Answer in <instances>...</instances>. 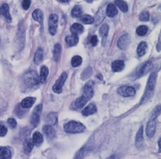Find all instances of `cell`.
I'll return each mask as SVG.
<instances>
[{
  "label": "cell",
  "instance_id": "1",
  "mask_svg": "<svg viewBox=\"0 0 161 159\" xmlns=\"http://www.w3.org/2000/svg\"><path fill=\"white\" fill-rule=\"evenodd\" d=\"M94 82L91 80L88 81L84 85L82 95L77 98L75 101V106L79 108H82L87 102L92 97L94 94Z\"/></svg>",
  "mask_w": 161,
  "mask_h": 159
},
{
  "label": "cell",
  "instance_id": "2",
  "mask_svg": "<svg viewBox=\"0 0 161 159\" xmlns=\"http://www.w3.org/2000/svg\"><path fill=\"white\" fill-rule=\"evenodd\" d=\"M23 81L27 87L31 88L40 83L39 76L35 71L30 70L23 75Z\"/></svg>",
  "mask_w": 161,
  "mask_h": 159
},
{
  "label": "cell",
  "instance_id": "3",
  "mask_svg": "<svg viewBox=\"0 0 161 159\" xmlns=\"http://www.w3.org/2000/svg\"><path fill=\"white\" fill-rule=\"evenodd\" d=\"M64 130L69 133H77L84 131L86 126L80 122L75 121H70L65 124Z\"/></svg>",
  "mask_w": 161,
  "mask_h": 159
},
{
  "label": "cell",
  "instance_id": "4",
  "mask_svg": "<svg viewBox=\"0 0 161 159\" xmlns=\"http://www.w3.org/2000/svg\"><path fill=\"white\" fill-rule=\"evenodd\" d=\"M156 78H157V74L155 73H152L150 75L147 83L146 88H145V93L142 99V101L148 100L150 98V96L152 95V93L155 88V86L156 83Z\"/></svg>",
  "mask_w": 161,
  "mask_h": 159
},
{
  "label": "cell",
  "instance_id": "5",
  "mask_svg": "<svg viewBox=\"0 0 161 159\" xmlns=\"http://www.w3.org/2000/svg\"><path fill=\"white\" fill-rule=\"evenodd\" d=\"M42 110V105H38L33 110L30 118V123L33 126H36L40 122V114Z\"/></svg>",
  "mask_w": 161,
  "mask_h": 159
},
{
  "label": "cell",
  "instance_id": "6",
  "mask_svg": "<svg viewBox=\"0 0 161 159\" xmlns=\"http://www.w3.org/2000/svg\"><path fill=\"white\" fill-rule=\"evenodd\" d=\"M67 78V74L65 72H64L61 74V75L59 76V78L56 81V82L55 83V84L52 87L53 91L55 93H60L62 92V87L64 86L65 81H66Z\"/></svg>",
  "mask_w": 161,
  "mask_h": 159
},
{
  "label": "cell",
  "instance_id": "7",
  "mask_svg": "<svg viewBox=\"0 0 161 159\" xmlns=\"http://www.w3.org/2000/svg\"><path fill=\"white\" fill-rule=\"evenodd\" d=\"M58 26V16L55 14H52L48 19V31L50 34L55 35Z\"/></svg>",
  "mask_w": 161,
  "mask_h": 159
},
{
  "label": "cell",
  "instance_id": "8",
  "mask_svg": "<svg viewBox=\"0 0 161 159\" xmlns=\"http://www.w3.org/2000/svg\"><path fill=\"white\" fill-rule=\"evenodd\" d=\"M118 93L124 97H129L134 96L136 93V90L132 86H122L118 88Z\"/></svg>",
  "mask_w": 161,
  "mask_h": 159
},
{
  "label": "cell",
  "instance_id": "9",
  "mask_svg": "<svg viewBox=\"0 0 161 159\" xmlns=\"http://www.w3.org/2000/svg\"><path fill=\"white\" fill-rule=\"evenodd\" d=\"M0 17L8 23H10L12 20L9 13V6L8 4H3L0 7Z\"/></svg>",
  "mask_w": 161,
  "mask_h": 159
},
{
  "label": "cell",
  "instance_id": "10",
  "mask_svg": "<svg viewBox=\"0 0 161 159\" xmlns=\"http://www.w3.org/2000/svg\"><path fill=\"white\" fill-rule=\"evenodd\" d=\"M130 43V39L128 34H124L121 36L117 42L118 48L121 50H126Z\"/></svg>",
  "mask_w": 161,
  "mask_h": 159
},
{
  "label": "cell",
  "instance_id": "11",
  "mask_svg": "<svg viewBox=\"0 0 161 159\" xmlns=\"http://www.w3.org/2000/svg\"><path fill=\"white\" fill-rule=\"evenodd\" d=\"M156 118H151L148 121L146 127V134L149 138H152L154 136L156 129Z\"/></svg>",
  "mask_w": 161,
  "mask_h": 159
},
{
  "label": "cell",
  "instance_id": "12",
  "mask_svg": "<svg viewBox=\"0 0 161 159\" xmlns=\"http://www.w3.org/2000/svg\"><path fill=\"white\" fill-rule=\"evenodd\" d=\"M32 16L33 19L38 22L41 26V29L43 30V14L42 10L40 9H36L33 11L32 13Z\"/></svg>",
  "mask_w": 161,
  "mask_h": 159
},
{
  "label": "cell",
  "instance_id": "13",
  "mask_svg": "<svg viewBox=\"0 0 161 159\" xmlns=\"http://www.w3.org/2000/svg\"><path fill=\"white\" fill-rule=\"evenodd\" d=\"M43 131L46 135L47 137L50 140L53 139L55 136V131L52 126H50L49 125H44L43 126Z\"/></svg>",
  "mask_w": 161,
  "mask_h": 159
},
{
  "label": "cell",
  "instance_id": "14",
  "mask_svg": "<svg viewBox=\"0 0 161 159\" xmlns=\"http://www.w3.org/2000/svg\"><path fill=\"white\" fill-rule=\"evenodd\" d=\"M97 111V108L94 104H89L86 106L82 111V115L84 116H89L95 113Z\"/></svg>",
  "mask_w": 161,
  "mask_h": 159
},
{
  "label": "cell",
  "instance_id": "15",
  "mask_svg": "<svg viewBox=\"0 0 161 159\" xmlns=\"http://www.w3.org/2000/svg\"><path fill=\"white\" fill-rule=\"evenodd\" d=\"M143 126H141L138 130V131L136 133V136H135V145L137 148L140 147L143 144Z\"/></svg>",
  "mask_w": 161,
  "mask_h": 159
},
{
  "label": "cell",
  "instance_id": "16",
  "mask_svg": "<svg viewBox=\"0 0 161 159\" xmlns=\"http://www.w3.org/2000/svg\"><path fill=\"white\" fill-rule=\"evenodd\" d=\"M112 69L114 72H119L125 68V63L123 60H116L112 63Z\"/></svg>",
  "mask_w": 161,
  "mask_h": 159
},
{
  "label": "cell",
  "instance_id": "17",
  "mask_svg": "<svg viewBox=\"0 0 161 159\" xmlns=\"http://www.w3.org/2000/svg\"><path fill=\"white\" fill-rule=\"evenodd\" d=\"M58 121L57 113L55 112H51L48 113L47 116V123L50 126L55 125Z\"/></svg>",
  "mask_w": 161,
  "mask_h": 159
},
{
  "label": "cell",
  "instance_id": "18",
  "mask_svg": "<svg viewBox=\"0 0 161 159\" xmlns=\"http://www.w3.org/2000/svg\"><path fill=\"white\" fill-rule=\"evenodd\" d=\"M106 11L107 16L110 18H113L118 13V9L116 6L112 3H109L108 4Z\"/></svg>",
  "mask_w": 161,
  "mask_h": 159
},
{
  "label": "cell",
  "instance_id": "19",
  "mask_svg": "<svg viewBox=\"0 0 161 159\" xmlns=\"http://www.w3.org/2000/svg\"><path fill=\"white\" fill-rule=\"evenodd\" d=\"M43 59V51L42 48H38L34 55V63L36 64H40Z\"/></svg>",
  "mask_w": 161,
  "mask_h": 159
},
{
  "label": "cell",
  "instance_id": "20",
  "mask_svg": "<svg viewBox=\"0 0 161 159\" xmlns=\"http://www.w3.org/2000/svg\"><path fill=\"white\" fill-rule=\"evenodd\" d=\"M35 98L34 97H26L24 98L21 103V106L23 108H29L32 106L35 101Z\"/></svg>",
  "mask_w": 161,
  "mask_h": 159
},
{
  "label": "cell",
  "instance_id": "21",
  "mask_svg": "<svg viewBox=\"0 0 161 159\" xmlns=\"http://www.w3.org/2000/svg\"><path fill=\"white\" fill-rule=\"evenodd\" d=\"M62 51V47L61 45L58 43H57L54 45L53 49V57L55 61H58L60 58Z\"/></svg>",
  "mask_w": 161,
  "mask_h": 159
},
{
  "label": "cell",
  "instance_id": "22",
  "mask_svg": "<svg viewBox=\"0 0 161 159\" xmlns=\"http://www.w3.org/2000/svg\"><path fill=\"white\" fill-rule=\"evenodd\" d=\"M65 41L70 46H75L79 41V36L77 34H72L65 38Z\"/></svg>",
  "mask_w": 161,
  "mask_h": 159
},
{
  "label": "cell",
  "instance_id": "23",
  "mask_svg": "<svg viewBox=\"0 0 161 159\" xmlns=\"http://www.w3.org/2000/svg\"><path fill=\"white\" fill-rule=\"evenodd\" d=\"M152 61H147L140 69L139 72H138V76L140 77V76H142L146 74L147 73H148V71L150 70V69L152 68Z\"/></svg>",
  "mask_w": 161,
  "mask_h": 159
},
{
  "label": "cell",
  "instance_id": "24",
  "mask_svg": "<svg viewBox=\"0 0 161 159\" xmlns=\"http://www.w3.org/2000/svg\"><path fill=\"white\" fill-rule=\"evenodd\" d=\"M11 151L7 147H0V159H11Z\"/></svg>",
  "mask_w": 161,
  "mask_h": 159
},
{
  "label": "cell",
  "instance_id": "25",
  "mask_svg": "<svg viewBox=\"0 0 161 159\" xmlns=\"http://www.w3.org/2000/svg\"><path fill=\"white\" fill-rule=\"evenodd\" d=\"M34 146V143L33 142L32 139L31 138H26L25 141H24V144H23V149H24V151L26 153H29L31 152V151L32 150Z\"/></svg>",
  "mask_w": 161,
  "mask_h": 159
},
{
  "label": "cell",
  "instance_id": "26",
  "mask_svg": "<svg viewBox=\"0 0 161 159\" xmlns=\"http://www.w3.org/2000/svg\"><path fill=\"white\" fill-rule=\"evenodd\" d=\"M108 31H109V26H108V24H103L101 26L99 33L103 39V44H104V41H106V37L108 34Z\"/></svg>",
  "mask_w": 161,
  "mask_h": 159
},
{
  "label": "cell",
  "instance_id": "27",
  "mask_svg": "<svg viewBox=\"0 0 161 159\" xmlns=\"http://www.w3.org/2000/svg\"><path fill=\"white\" fill-rule=\"evenodd\" d=\"M32 140H33L34 145L38 146L42 143V142L43 141V138L42 135L40 133H39L38 131H36L33 135Z\"/></svg>",
  "mask_w": 161,
  "mask_h": 159
},
{
  "label": "cell",
  "instance_id": "28",
  "mask_svg": "<svg viewBox=\"0 0 161 159\" xmlns=\"http://www.w3.org/2000/svg\"><path fill=\"white\" fill-rule=\"evenodd\" d=\"M70 31L72 34L78 35L84 31V27L79 23H74L70 27Z\"/></svg>",
  "mask_w": 161,
  "mask_h": 159
},
{
  "label": "cell",
  "instance_id": "29",
  "mask_svg": "<svg viewBox=\"0 0 161 159\" xmlns=\"http://www.w3.org/2000/svg\"><path fill=\"white\" fill-rule=\"evenodd\" d=\"M48 74V68L45 66H42L40 69V76H39L40 82L42 83H44L47 78Z\"/></svg>",
  "mask_w": 161,
  "mask_h": 159
},
{
  "label": "cell",
  "instance_id": "30",
  "mask_svg": "<svg viewBox=\"0 0 161 159\" xmlns=\"http://www.w3.org/2000/svg\"><path fill=\"white\" fill-rule=\"evenodd\" d=\"M147 44L145 41H142L139 43L137 48V54L139 56H143L147 51Z\"/></svg>",
  "mask_w": 161,
  "mask_h": 159
},
{
  "label": "cell",
  "instance_id": "31",
  "mask_svg": "<svg viewBox=\"0 0 161 159\" xmlns=\"http://www.w3.org/2000/svg\"><path fill=\"white\" fill-rule=\"evenodd\" d=\"M104 17H105V13L104 12L103 9L101 8L97 11V14H96V18H95L94 21L96 22V25L99 24L104 19Z\"/></svg>",
  "mask_w": 161,
  "mask_h": 159
},
{
  "label": "cell",
  "instance_id": "32",
  "mask_svg": "<svg viewBox=\"0 0 161 159\" xmlns=\"http://www.w3.org/2000/svg\"><path fill=\"white\" fill-rule=\"evenodd\" d=\"M114 3L121 9V11H123V13L127 12L128 7L126 2H125L123 0H115Z\"/></svg>",
  "mask_w": 161,
  "mask_h": 159
},
{
  "label": "cell",
  "instance_id": "33",
  "mask_svg": "<svg viewBox=\"0 0 161 159\" xmlns=\"http://www.w3.org/2000/svg\"><path fill=\"white\" fill-rule=\"evenodd\" d=\"M71 14L74 18H79L82 15V9L80 6H75L71 11Z\"/></svg>",
  "mask_w": 161,
  "mask_h": 159
},
{
  "label": "cell",
  "instance_id": "34",
  "mask_svg": "<svg viewBox=\"0 0 161 159\" xmlns=\"http://www.w3.org/2000/svg\"><path fill=\"white\" fill-rule=\"evenodd\" d=\"M80 20L82 22H83L84 23L87 24H92L94 22V18H92L91 16L88 15V14H85V15L82 16L80 18Z\"/></svg>",
  "mask_w": 161,
  "mask_h": 159
},
{
  "label": "cell",
  "instance_id": "35",
  "mask_svg": "<svg viewBox=\"0 0 161 159\" xmlns=\"http://www.w3.org/2000/svg\"><path fill=\"white\" fill-rule=\"evenodd\" d=\"M82 63V58L80 56H74L71 60V64L73 67H77Z\"/></svg>",
  "mask_w": 161,
  "mask_h": 159
},
{
  "label": "cell",
  "instance_id": "36",
  "mask_svg": "<svg viewBox=\"0 0 161 159\" xmlns=\"http://www.w3.org/2000/svg\"><path fill=\"white\" fill-rule=\"evenodd\" d=\"M148 31V28L147 26L142 25L137 28L136 29V33L139 36H144L147 34Z\"/></svg>",
  "mask_w": 161,
  "mask_h": 159
},
{
  "label": "cell",
  "instance_id": "37",
  "mask_svg": "<svg viewBox=\"0 0 161 159\" xmlns=\"http://www.w3.org/2000/svg\"><path fill=\"white\" fill-rule=\"evenodd\" d=\"M150 19V14L148 11H143L140 14V19L142 21H147Z\"/></svg>",
  "mask_w": 161,
  "mask_h": 159
},
{
  "label": "cell",
  "instance_id": "38",
  "mask_svg": "<svg viewBox=\"0 0 161 159\" xmlns=\"http://www.w3.org/2000/svg\"><path fill=\"white\" fill-rule=\"evenodd\" d=\"M160 105H158L155 109L154 110L153 113H152V117L151 118H156L159 115H160Z\"/></svg>",
  "mask_w": 161,
  "mask_h": 159
},
{
  "label": "cell",
  "instance_id": "39",
  "mask_svg": "<svg viewBox=\"0 0 161 159\" xmlns=\"http://www.w3.org/2000/svg\"><path fill=\"white\" fill-rule=\"evenodd\" d=\"M8 124L11 128H14L16 126L17 123L16 121L14 118H9L7 121Z\"/></svg>",
  "mask_w": 161,
  "mask_h": 159
},
{
  "label": "cell",
  "instance_id": "40",
  "mask_svg": "<svg viewBox=\"0 0 161 159\" xmlns=\"http://www.w3.org/2000/svg\"><path fill=\"white\" fill-rule=\"evenodd\" d=\"M8 131L7 128L3 125L0 124V136H4L6 135Z\"/></svg>",
  "mask_w": 161,
  "mask_h": 159
},
{
  "label": "cell",
  "instance_id": "41",
  "mask_svg": "<svg viewBox=\"0 0 161 159\" xmlns=\"http://www.w3.org/2000/svg\"><path fill=\"white\" fill-rule=\"evenodd\" d=\"M97 43H98V39H97V36H96V35L92 36L90 39V43L91 44V45L92 46H96L97 45Z\"/></svg>",
  "mask_w": 161,
  "mask_h": 159
},
{
  "label": "cell",
  "instance_id": "42",
  "mask_svg": "<svg viewBox=\"0 0 161 159\" xmlns=\"http://www.w3.org/2000/svg\"><path fill=\"white\" fill-rule=\"evenodd\" d=\"M31 4V0H23L22 2V7L25 10H27Z\"/></svg>",
  "mask_w": 161,
  "mask_h": 159
},
{
  "label": "cell",
  "instance_id": "43",
  "mask_svg": "<svg viewBox=\"0 0 161 159\" xmlns=\"http://www.w3.org/2000/svg\"><path fill=\"white\" fill-rule=\"evenodd\" d=\"M108 159H115V156L114 155H111Z\"/></svg>",
  "mask_w": 161,
  "mask_h": 159
},
{
  "label": "cell",
  "instance_id": "44",
  "mask_svg": "<svg viewBox=\"0 0 161 159\" xmlns=\"http://www.w3.org/2000/svg\"><path fill=\"white\" fill-rule=\"evenodd\" d=\"M158 149H159V151H160V140H159L158 141Z\"/></svg>",
  "mask_w": 161,
  "mask_h": 159
},
{
  "label": "cell",
  "instance_id": "45",
  "mask_svg": "<svg viewBox=\"0 0 161 159\" xmlns=\"http://www.w3.org/2000/svg\"><path fill=\"white\" fill-rule=\"evenodd\" d=\"M62 2H63V3H67V2H69L70 0H60Z\"/></svg>",
  "mask_w": 161,
  "mask_h": 159
}]
</instances>
